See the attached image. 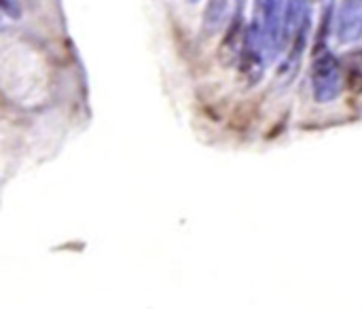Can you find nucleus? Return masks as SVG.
Masks as SVG:
<instances>
[{
    "instance_id": "obj_1",
    "label": "nucleus",
    "mask_w": 362,
    "mask_h": 309,
    "mask_svg": "<svg viewBox=\"0 0 362 309\" xmlns=\"http://www.w3.org/2000/svg\"><path fill=\"white\" fill-rule=\"evenodd\" d=\"M312 87L316 102H333L341 91V70L331 53H325L312 70Z\"/></svg>"
},
{
    "instance_id": "obj_6",
    "label": "nucleus",
    "mask_w": 362,
    "mask_h": 309,
    "mask_svg": "<svg viewBox=\"0 0 362 309\" xmlns=\"http://www.w3.org/2000/svg\"><path fill=\"white\" fill-rule=\"evenodd\" d=\"M187 2H193V4H195V2H199V0H187Z\"/></svg>"
},
{
    "instance_id": "obj_2",
    "label": "nucleus",
    "mask_w": 362,
    "mask_h": 309,
    "mask_svg": "<svg viewBox=\"0 0 362 309\" xmlns=\"http://www.w3.org/2000/svg\"><path fill=\"white\" fill-rule=\"evenodd\" d=\"M261 32L265 40L267 57H276L284 42V2L282 0H261Z\"/></svg>"
},
{
    "instance_id": "obj_3",
    "label": "nucleus",
    "mask_w": 362,
    "mask_h": 309,
    "mask_svg": "<svg viewBox=\"0 0 362 309\" xmlns=\"http://www.w3.org/2000/svg\"><path fill=\"white\" fill-rule=\"evenodd\" d=\"M335 36L339 42L350 45L362 38V0H341Z\"/></svg>"
},
{
    "instance_id": "obj_4",
    "label": "nucleus",
    "mask_w": 362,
    "mask_h": 309,
    "mask_svg": "<svg viewBox=\"0 0 362 309\" xmlns=\"http://www.w3.org/2000/svg\"><path fill=\"white\" fill-rule=\"evenodd\" d=\"M227 13H229V0H208L206 15H204V25L208 28V32H216L225 21Z\"/></svg>"
},
{
    "instance_id": "obj_5",
    "label": "nucleus",
    "mask_w": 362,
    "mask_h": 309,
    "mask_svg": "<svg viewBox=\"0 0 362 309\" xmlns=\"http://www.w3.org/2000/svg\"><path fill=\"white\" fill-rule=\"evenodd\" d=\"M2 8L8 17L17 19L21 15V8H19V2L17 0H2Z\"/></svg>"
}]
</instances>
